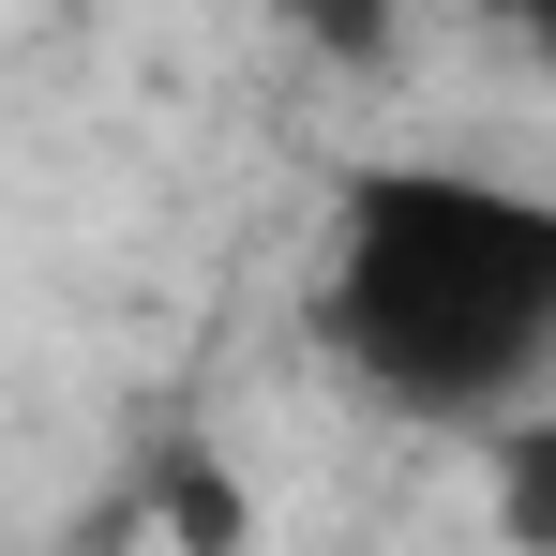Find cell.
I'll return each mask as SVG.
<instances>
[{
  "instance_id": "obj_5",
  "label": "cell",
  "mask_w": 556,
  "mask_h": 556,
  "mask_svg": "<svg viewBox=\"0 0 556 556\" xmlns=\"http://www.w3.org/2000/svg\"><path fill=\"white\" fill-rule=\"evenodd\" d=\"M511 30H527V61L556 76V0H511Z\"/></svg>"
},
{
  "instance_id": "obj_4",
  "label": "cell",
  "mask_w": 556,
  "mask_h": 556,
  "mask_svg": "<svg viewBox=\"0 0 556 556\" xmlns=\"http://www.w3.org/2000/svg\"><path fill=\"white\" fill-rule=\"evenodd\" d=\"M166 527H181V542H211V556H226V542H241V496H226V481H181V496H166Z\"/></svg>"
},
{
  "instance_id": "obj_2",
  "label": "cell",
  "mask_w": 556,
  "mask_h": 556,
  "mask_svg": "<svg viewBox=\"0 0 556 556\" xmlns=\"http://www.w3.org/2000/svg\"><path fill=\"white\" fill-rule=\"evenodd\" d=\"M481 496H496V542L556 556V391L527 421H496V452H481Z\"/></svg>"
},
{
  "instance_id": "obj_1",
  "label": "cell",
  "mask_w": 556,
  "mask_h": 556,
  "mask_svg": "<svg viewBox=\"0 0 556 556\" xmlns=\"http://www.w3.org/2000/svg\"><path fill=\"white\" fill-rule=\"evenodd\" d=\"M316 346L391 421H527L556 391V195L452 151H362L316 241Z\"/></svg>"
},
{
  "instance_id": "obj_3",
  "label": "cell",
  "mask_w": 556,
  "mask_h": 556,
  "mask_svg": "<svg viewBox=\"0 0 556 556\" xmlns=\"http://www.w3.org/2000/svg\"><path fill=\"white\" fill-rule=\"evenodd\" d=\"M286 30L331 61H391V0H286Z\"/></svg>"
}]
</instances>
